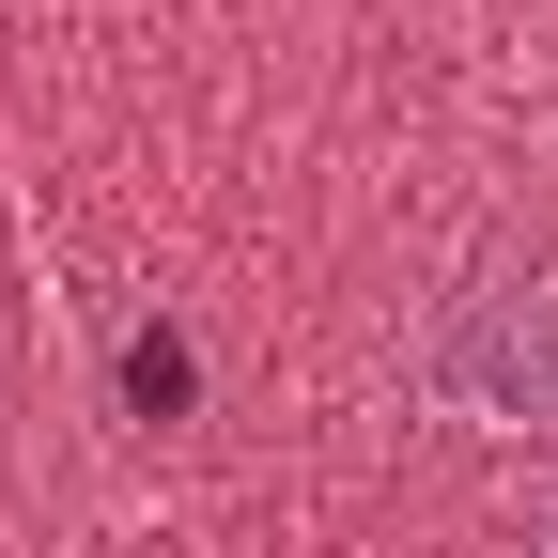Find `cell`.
<instances>
[{
    "label": "cell",
    "mask_w": 558,
    "mask_h": 558,
    "mask_svg": "<svg viewBox=\"0 0 558 558\" xmlns=\"http://www.w3.org/2000/svg\"><path fill=\"white\" fill-rule=\"evenodd\" d=\"M435 388L465 418H558V248H497L435 311Z\"/></svg>",
    "instance_id": "1"
},
{
    "label": "cell",
    "mask_w": 558,
    "mask_h": 558,
    "mask_svg": "<svg viewBox=\"0 0 558 558\" xmlns=\"http://www.w3.org/2000/svg\"><path fill=\"white\" fill-rule=\"evenodd\" d=\"M543 558H558V512H543Z\"/></svg>",
    "instance_id": "2"
}]
</instances>
